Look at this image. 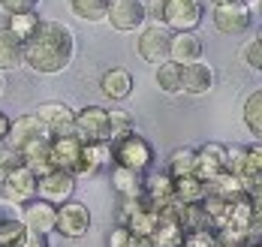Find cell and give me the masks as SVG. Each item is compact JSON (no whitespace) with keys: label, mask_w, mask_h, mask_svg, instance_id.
Here are the masks:
<instances>
[{"label":"cell","mask_w":262,"mask_h":247,"mask_svg":"<svg viewBox=\"0 0 262 247\" xmlns=\"http://www.w3.org/2000/svg\"><path fill=\"white\" fill-rule=\"evenodd\" d=\"M76 57V33L57 18H42L33 36L25 42V66L39 76L63 73Z\"/></svg>","instance_id":"1"},{"label":"cell","mask_w":262,"mask_h":247,"mask_svg":"<svg viewBox=\"0 0 262 247\" xmlns=\"http://www.w3.org/2000/svg\"><path fill=\"white\" fill-rule=\"evenodd\" d=\"M154 160H157L154 145L142 136V133L130 130V133H124V136L112 139V163L115 166H124V169H130V172L145 175L148 169H154Z\"/></svg>","instance_id":"2"},{"label":"cell","mask_w":262,"mask_h":247,"mask_svg":"<svg viewBox=\"0 0 262 247\" xmlns=\"http://www.w3.org/2000/svg\"><path fill=\"white\" fill-rule=\"evenodd\" d=\"M163 28L172 33H196V28L205 18L202 0H160Z\"/></svg>","instance_id":"3"},{"label":"cell","mask_w":262,"mask_h":247,"mask_svg":"<svg viewBox=\"0 0 262 247\" xmlns=\"http://www.w3.org/2000/svg\"><path fill=\"white\" fill-rule=\"evenodd\" d=\"M91 223H94L91 208L81 199H70V202H63V205L54 208V232L63 235V238H81V235H88Z\"/></svg>","instance_id":"4"},{"label":"cell","mask_w":262,"mask_h":247,"mask_svg":"<svg viewBox=\"0 0 262 247\" xmlns=\"http://www.w3.org/2000/svg\"><path fill=\"white\" fill-rule=\"evenodd\" d=\"M73 136L79 139L81 145H91V142H112L108 109H103V106H84V109H79L76 111Z\"/></svg>","instance_id":"5"},{"label":"cell","mask_w":262,"mask_h":247,"mask_svg":"<svg viewBox=\"0 0 262 247\" xmlns=\"http://www.w3.org/2000/svg\"><path fill=\"white\" fill-rule=\"evenodd\" d=\"M105 21L118 33H139L148 25V3L145 0H112Z\"/></svg>","instance_id":"6"},{"label":"cell","mask_w":262,"mask_h":247,"mask_svg":"<svg viewBox=\"0 0 262 247\" xmlns=\"http://www.w3.org/2000/svg\"><path fill=\"white\" fill-rule=\"evenodd\" d=\"M169 46H172V30L163 25H145L136 39V55L145 63H163L169 60Z\"/></svg>","instance_id":"7"},{"label":"cell","mask_w":262,"mask_h":247,"mask_svg":"<svg viewBox=\"0 0 262 247\" xmlns=\"http://www.w3.org/2000/svg\"><path fill=\"white\" fill-rule=\"evenodd\" d=\"M76 193V175L70 172H60V169H52L49 175L36 178V199L39 202H49V205H63L70 202Z\"/></svg>","instance_id":"8"},{"label":"cell","mask_w":262,"mask_h":247,"mask_svg":"<svg viewBox=\"0 0 262 247\" xmlns=\"http://www.w3.org/2000/svg\"><path fill=\"white\" fill-rule=\"evenodd\" d=\"M211 21H214V30H220L223 36H244L253 28L256 15L247 3L244 6H214Z\"/></svg>","instance_id":"9"},{"label":"cell","mask_w":262,"mask_h":247,"mask_svg":"<svg viewBox=\"0 0 262 247\" xmlns=\"http://www.w3.org/2000/svg\"><path fill=\"white\" fill-rule=\"evenodd\" d=\"M42 139H52L49 130H46L33 115H21V118H15V121L9 124V133H6V139H3V148L21 154L25 148H30L33 142H42Z\"/></svg>","instance_id":"10"},{"label":"cell","mask_w":262,"mask_h":247,"mask_svg":"<svg viewBox=\"0 0 262 247\" xmlns=\"http://www.w3.org/2000/svg\"><path fill=\"white\" fill-rule=\"evenodd\" d=\"M0 196L6 199V205H15V208H25L27 202L36 199V175L30 169H15L9 178L0 181Z\"/></svg>","instance_id":"11"},{"label":"cell","mask_w":262,"mask_h":247,"mask_svg":"<svg viewBox=\"0 0 262 247\" xmlns=\"http://www.w3.org/2000/svg\"><path fill=\"white\" fill-rule=\"evenodd\" d=\"M33 118L49 130V136H73L76 109H70L67 103H39Z\"/></svg>","instance_id":"12"},{"label":"cell","mask_w":262,"mask_h":247,"mask_svg":"<svg viewBox=\"0 0 262 247\" xmlns=\"http://www.w3.org/2000/svg\"><path fill=\"white\" fill-rule=\"evenodd\" d=\"M49 151H52V166L60 172H70L79 178L81 169V142L76 136H52L49 142Z\"/></svg>","instance_id":"13"},{"label":"cell","mask_w":262,"mask_h":247,"mask_svg":"<svg viewBox=\"0 0 262 247\" xmlns=\"http://www.w3.org/2000/svg\"><path fill=\"white\" fill-rule=\"evenodd\" d=\"M214 84H217V73H214V66H211L205 57L196 60V63H190V66H181L184 94H190V97H205V94L214 91Z\"/></svg>","instance_id":"14"},{"label":"cell","mask_w":262,"mask_h":247,"mask_svg":"<svg viewBox=\"0 0 262 247\" xmlns=\"http://www.w3.org/2000/svg\"><path fill=\"white\" fill-rule=\"evenodd\" d=\"M226 172V145L208 142L202 148H196V178L199 181H214L217 175Z\"/></svg>","instance_id":"15"},{"label":"cell","mask_w":262,"mask_h":247,"mask_svg":"<svg viewBox=\"0 0 262 247\" xmlns=\"http://www.w3.org/2000/svg\"><path fill=\"white\" fill-rule=\"evenodd\" d=\"M202 57H205V42H202L199 33H172L169 60H175L178 66H190Z\"/></svg>","instance_id":"16"},{"label":"cell","mask_w":262,"mask_h":247,"mask_svg":"<svg viewBox=\"0 0 262 247\" xmlns=\"http://www.w3.org/2000/svg\"><path fill=\"white\" fill-rule=\"evenodd\" d=\"M133 87H136V79H133V73L127 66H112V70H105L103 79H100V91H103L112 103L130 100Z\"/></svg>","instance_id":"17"},{"label":"cell","mask_w":262,"mask_h":247,"mask_svg":"<svg viewBox=\"0 0 262 247\" xmlns=\"http://www.w3.org/2000/svg\"><path fill=\"white\" fill-rule=\"evenodd\" d=\"M21 223H25L27 232H36V235H46L49 238L54 232V205L39 202V199L27 202L25 208H21Z\"/></svg>","instance_id":"18"},{"label":"cell","mask_w":262,"mask_h":247,"mask_svg":"<svg viewBox=\"0 0 262 247\" xmlns=\"http://www.w3.org/2000/svg\"><path fill=\"white\" fill-rule=\"evenodd\" d=\"M21 66H25V42L3 25L0 28V73H12Z\"/></svg>","instance_id":"19"},{"label":"cell","mask_w":262,"mask_h":247,"mask_svg":"<svg viewBox=\"0 0 262 247\" xmlns=\"http://www.w3.org/2000/svg\"><path fill=\"white\" fill-rule=\"evenodd\" d=\"M105 163H112V142H91V145H81L79 178L94 175V172H97V169H103Z\"/></svg>","instance_id":"20"},{"label":"cell","mask_w":262,"mask_h":247,"mask_svg":"<svg viewBox=\"0 0 262 247\" xmlns=\"http://www.w3.org/2000/svg\"><path fill=\"white\" fill-rule=\"evenodd\" d=\"M49 142L52 139H42V142H33L30 148L21 151V163L25 169H30L36 178H42V175H49L54 166H52V151H49Z\"/></svg>","instance_id":"21"},{"label":"cell","mask_w":262,"mask_h":247,"mask_svg":"<svg viewBox=\"0 0 262 247\" xmlns=\"http://www.w3.org/2000/svg\"><path fill=\"white\" fill-rule=\"evenodd\" d=\"M205 181H199L196 175H187V178H175L172 181V199L178 202V205H199L202 199H205Z\"/></svg>","instance_id":"22"},{"label":"cell","mask_w":262,"mask_h":247,"mask_svg":"<svg viewBox=\"0 0 262 247\" xmlns=\"http://www.w3.org/2000/svg\"><path fill=\"white\" fill-rule=\"evenodd\" d=\"M112 184H115V190L118 196H142L145 193V175H139V172H130V169H124V166H115L112 169Z\"/></svg>","instance_id":"23"},{"label":"cell","mask_w":262,"mask_h":247,"mask_svg":"<svg viewBox=\"0 0 262 247\" xmlns=\"http://www.w3.org/2000/svg\"><path fill=\"white\" fill-rule=\"evenodd\" d=\"M67 3H70V12L81 21H88V25L105 21L108 6H112V0H67Z\"/></svg>","instance_id":"24"},{"label":"cell","mask_w":262,"mask_h":247,"mask_svg":"<svg viewBox=\"0 0 262 247\" xmlns=\"http://www.w3.org/2000/svg\"><path fill=\"white\" fill-rule=\"evenodd\" d=\"M172 181L175 178H187V175H196V148L184 145V148H175L172 157H169V172H166Z\"/></svg>","instance_id":"25"},{"label":"cell","mask_w":262,"mask_h":247,"mask_svg":"<svg viewBox=\"0 0 262 247\" xmlns=\"http://www.w3.org/2000/svg\"><path fill=\"white\" fill-rule=\"evenodd\" d=\"M154 79H157V87L163 91V94H172V97L184 94V87H181V66H178L175 60H163V63H157Z\"/></svg>","instance_id":"26"},{"label":"cell","mask_w":262,"mask_h":247,"mask_svg":"<svg viewBox=\"0 0 262 247\" xmlns=\"http://www.w3.org/2000/svg\"><path fill=\"white\" fill-rule=\"evenodd\" d=\"M145 196H148V202L154 208L172 202V178L169 175H151V178H145Z\"/></svg>","instance_id":"27"},{"label":"cell","mask_w":262,"mask_h":247,"mask_svg":"<svg viewBox=\"0 0 262 247\" xmlns=\"http://www.w3.org/2000/svg\"><path fill=\"white\" fill-rule=\"evenodd\" d=\"M241 115H244V124L250 130V136H262V91H253L247 94L244 106H241Z\"/></svg>","instance_id":"28"},{"label":"cell","mask_w":262,"mask_h":247,"mask_svg":"<svg viewBox=\"0 0 262 247\" xmlns=\"http://www.w3.org/2000/svg\"><path fill=\"white\" fill-rule=\"evenodd\" d=\"M39 21H42L39 12H21V15H9V25H6V28L12 30L21 42H27V39L33 36V30L39 28Z\"/></svg>","instance_id":"29"},{"label":"cell","mask_w":262,"mask_h":247,"mask_svg":"<svg viewBox=\"0 0 262 247\" xmlns=\"http://www.w3.org/2000/svg\"><path fill=\"white\" fill-rule=\"evenodd\" d=\"M108 130H112V139L130 133L133 130V115L127 109H108Z\"/></svg>","instance_id":"30"},{"label":"cell","mask_w":262,"mask_h":247,"mask_svg":"<svg viewBox=\"0 0 262 247\" xmlns=\"http://www.w3.org/2000/svg\"><path fill=\"white\" fill-rule=\"evenodd\" d=\"M241 63L250 66L253 73L262 70V42L259 39H247V42L241 46Z\"/></svg>","instance_id":"31"},{"label":"cell","mask_w":262,"mask_h":247,"mask_svg":"<svg viewBox=\"0 0 262 247\" xmlns=\"http://www.w3.org/2000/svg\"><path fill=\"white\" fill-rule=\"evenodd\" d=\"M181 247H217V235L214 229H190L184 232Z\"/></svg>","instance_id":"32"},{"label":"cell","mask_w":262,"mask_h":247,"mask_svg":"<svg viewBox=\"0 0 262 247\" xmlns=\"http://www.w3.org/2000/svg\"><path fill=\"white\" fill-rule=\"evenodd\" d=\"M21 154H15V151H9V148H3L0 145V181L3 178H9L15 169H21Z\"/></svg>","instance_id":"33"},{"label":"cell","mask_w":262,"mask_h":247,"mask_svg":"<svg viewBox=\"0 0 262 247\" xmlns=\"http://www.w3.org/2000/svg\"><path fill=\"white\" fill-rule=\"evenodd\" d=\"M42 0H0V9L6 15H21V12H39Z\"/></svg>","instance_id":"34"},{"label":"cell","mask_w":262,"mask_h":247,"mask_svg":"<svg viewBox=\"0 0 262 247\" xmlns=\"http://www.w3.org/2000/svg\"><path fill=\"white\" fill-rule=\"evenodd\" d=\"M241 160H244V145H226V172L229 175H238Z\"/></svg>","instance_id":"35"},{"label":"cell","mask_w":262,"mask_h":247,"mask_svg":"<svg viewBox=\"0 0 262 247\" xmlns=\"http://www.w3.org/2000/svg\"><path fill=\"white\" fill-rule=\"evenodd\" d=\"M127 244H130V232L124 226H115L108 232V247H127Z\"/></svg>","instance_id":"36"},{"label":"cell","mask_w":262,"mask_h":247,"mask_svg":"<svg viewBox=\"0 0 262 247\" xmlns=\"http://www.w3.org/2000/svg\"><path fill=\"white\" fill-rule=\"evenodd\" d=\"M18 247H49V238L46 235H36V232H25V238H21Z\"/></svg>","instance_id":"37"},{"label":"cell","mask_w":262,"mask_h":247,"mask_svg":"<svg viewBox=\"0 0 262 247\" xmlns=\"http://www.w3.org/2000/svg\"><path fill=\"white\" fill-rule=\"evenodd\" d=\"M127 247H154V238H148V235H130V244Z\"/></svg>","instance_id":"38"},{"label":"cell","mask_w":262,"mask_h":247,"mask_svg":"<svg viewBox=\"0 0 262 247\" xmlns=\"http://www.w3.org/2000/svg\"><path fill=\"white\" fill-rule=\"evenodd\" d=\"M9 124H12V118H9L6 111H0V145H3V139L9 133Z\"/></svg>","instance_id":"39"},{"label":"cell","mask_w":262,"mask_h":247,"mask_svg":"<svg viewBox=\"0 0 262 247\" xmlns=\"http://www.w3.org/2000/svg\"><path fill=\"white\" fill-rule=\"evenodd\" d=\"M211 3H214V6H244L247 0H211ZM253 3H256V0H253Z\"/></svg>","instance_id":"40"},{"label":"cell","mask_w":262,"mask_h":247,"mask_svg":"<svg viewBox=\"0 0 262 247\" xmlns=\"http://www.w3.org/2000/svg\"><path fill=\"white\" fill-rule=\"evenodd\" d=\"M3 84H6V79H3V73H0V97H3Z\"/></svg>","instance_id":"41"}]
</instances>
